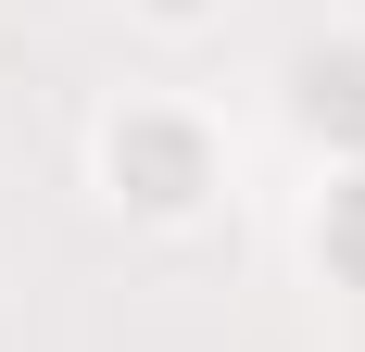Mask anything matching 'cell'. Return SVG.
Segmentation results:
<instances>
[{
    "label": "cell",
    "instance_id": "obj_1",
    "mask_svg": "<svg viewBox=\"0 0 365 352\" xmlns=\"http://www.w3.org/2000/svg\"><path fill=\"white\" fill-rule=\"evenodd\" d=\"M88 189H101L126 227H202L227 189V126L189 88H126V101L88 126Z\"/></svg>",
    "mask_w": 365,
    "mask_h": 352
},
{
    "label": "cell",
    "instance_id": "obj_2",
    "mask_svg": "<svg viewBox=\"0 0 365 352\" xmlns=\"http://www.w3.org/2000/svg\"><path fill=\"white\" fill-rule=\"evenodd\" d=\"M302 252H315L340 289H365V164L315 189V214H302Z\"/></svg>",
    "mask_w": 365,
    "mask_h": 352
},
{
    "label": "cell",
    "instance_id": "obj_3",
    "mask_svg": "<svg viewBox=\"0 0 365 352\" xmlns=\"http://www.w3.org/2000/svg\"><path fill=\"white\" fill-rule=\"evenodd\" d=\"M126 26H151V38H215L227 0H126Z\"/></svg>",
    "mask_w": 365,
    "mask_h": 352
}]
</instances>
